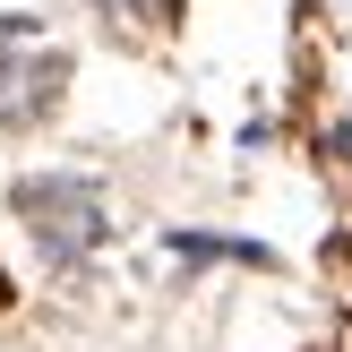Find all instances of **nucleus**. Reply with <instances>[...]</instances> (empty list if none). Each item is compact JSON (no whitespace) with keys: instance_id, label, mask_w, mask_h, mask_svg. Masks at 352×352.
I'll return each instance as SVG.
<instances>
[{"instance_id":"f03ea898","label":"nucleus","mask_w":352,"mask_h":352,"mask_svg":"<svg viewBox=\"0 0 352 352\" xmlns=\"http://www.w3.org/2000/svg\"><path fill=\"white\" fill-rule=\"evenodd\" d=\"M26 215H34V232H52V250L78 258L95 241V189L86 181H43V189H26Z\"/></svg>"},{"instance_id":"7ed1b4c3","label":"nucleus","mask_w":352,"mask_h":352,"mask_svg":"<svg viewBox=\"0 0 352 352\" xmlns=\"http://www.w3.org/2000/svg\"><path fill=\"white\" fill-rule=\"evenodd\" d=\"M0 301H9V275H0Z\"/></svg>"},{"instance_id":"f257e3e1","label":"nucleus","mask_w":352,"mask_h":352,"mask_svg":"<svg viewBox=\"0 0 352 352\" xmlns=\"http://www.w3.org/2000/svg\"><path fill=\"white\" fill-rule=\"evenodd\" d=\"M60 86H69V52L17 17H0V129H34L60 103Z\"/></svg>"}]
</instances>
